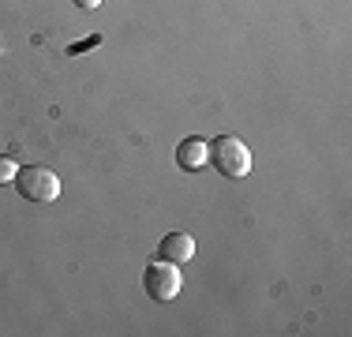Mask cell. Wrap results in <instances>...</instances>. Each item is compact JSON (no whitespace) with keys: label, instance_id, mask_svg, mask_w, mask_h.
Returning a JSON list of instances; mask_svg holds the SVG:
<instances>
[{"label":"cell","instance_id":"cell-1","mask_svg":"<svg viewBox=\"0 0 352 337\" xmlns=\"http://www.w3.org/2000/svg\"><path fill=\"white\" fill-rule=\"evenodd\" d=\"M210 165L225 176V180H244V176L251 173L248 142L236 139V135H217V139L210 142Z\"/></svg>","mask_w":352,"mask_h":337},{"label":"cell","instance_id":"cell-2","mask_svg":"<svg viewBox=\"0 0 352 337\" xmlns=\"http://www.w3.org/2000/svg\"><path fill=\"white\" fill-rule=\"evenodd\" d=\"M15 191L27 202H56L60 199V176L45 165H27L15 176Z\"/></svg>","mask_w":352,"mask_h":337},{"label":"cell","instance_id":"cell-3","mask_svg":"<svg viewBox=\"0 0 352 337\" xmlns=\"http://www.w3.org/2000/svg\"><path fill=\"white\" fill-rule=\"evenodd\" d=\"M142 285H146L150 300L169 303V300L180 296L184 274H180V266H176V263H165V259H157V263H150L146 270H142Z\"/></svg>","mask_w":352,"mask_h":337},{"label":"cell","instance_id":"cell-4","mask_svg":"<svg viewBox=\"0 0 352 337\" xmlns=\"http://www.w3.org/2000/svg\"><path fill=\"white\" fill-rule=\"evenodd\" d=\"M191 255H195V240H191L188 232H169L162 243H157V259H165V263H191Z\"/></svg>","mask_w":352,"mask_h":337},{"label":"cell","instance_id":"cell-5","mask_svg":"<svg viewBox=\"0 0 352 337\" xmlns=\"http://www.w3.org/2000/svg\"><path fill=\"white\" fill-rule=\"evenodd\" d=\"M206 162H210V142L206 139H184L176 146V165L188 168V173H199Z\"/></svg>","mask_w":352,"mask_h":337},{"label":"cell","instance_id":"cell-6","mask_svg":"<svg viewBox=\"0 0 352 337\" xmlns=\"http://www.w3.org/2000/svg\"><path fill=\"white\" fill-rule=\"evenodd\" d=\"M15 176H19V165L0 154V188H4V184H15Z\"/></svg>","mask_w":352,"mask_h":337},{"label":"cell","instance_id":"cell-7","mask_svg":"<svg viewBox=\"0 0 352 337\" xmlns=\"http://www.w3.org/2000/svg\"><path fill=\"white\" fill-rule=\"evenodd\" d=\"M75 8H82V12H94V8H102V0H72Z\"/></svg>","mask_w":352,"mask_h":337}]
</instances>
